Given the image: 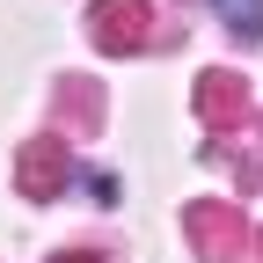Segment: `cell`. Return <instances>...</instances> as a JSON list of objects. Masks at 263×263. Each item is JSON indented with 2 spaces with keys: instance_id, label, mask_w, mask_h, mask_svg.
I'll return each instance as SVG.
<instances>
[{
  "instance_id": "obj_1",
  "label": "cell",
  "mask_w": 263,
  "mask_h": 263,
  "mask_svg": "<svg viewBox=\"0 0 263 263\" xmlns=\"http://www.w3.org/2000/svg\"><path fill=\"white\" fill-rule=\"evenodd\" d=\"M183 234H190V249L205 256V263H241V249L256 241L249 227H241V212L219 205V197H197V205L183 212Z\"/></svg>"
},
{
  "instance_id": "obj_2",
  "label": "cell",
  "mask_w": 263,
  "mask_h": 263,
  "mask_svg": "<svg viewBox=\"0 0 263 263\" xmlns=\"http://www.w3.org/2000/svg\"><path fill=\"white\" fill-rule=\"evenodd\" d=\"M88 22H95V51H139L146 37H154V15H146V0H95L88 8Z\"/></svg>"
},
{
  "instance_id": "obj_3",
  "label": "cell",
  "mask_w": 263,
  "mask_h": 263,
  "mask_svg": "<svg viewBox=\"0 0 263 263\" xmlns=\"http://www.w3.org/2000/svg\"><path fill=\"white\" fill-rule=\"evenodd\" d=\"M66 139H29L22 146V161H15V183H22V197H59L66 190Z\"/></svg>"
},
{
  "instance_id": "obj_4",
  "label": "cell",
  "mask_w": 263,
  "mask_h": 263,
  "mask_svg": "<svg viewBox=\"0 0 263 263\" xmlns=\"http://www.w3.org/2000/svg\"><path fill=\"white\" fill-rule=\"evenodd\" d=\"M197 117H205V124H241V117H249V88H241V73H227V66L197 73Z\"/></svg>"
},
{
  "instance_id": "obj_5",
  "label": "cell",
  "mask_w": 263,
  "mask_h": 263,
  "mask_svg": "<svg viewBox=\"0 0 263 263\" xmlns=\"http://www.w3.org/2000/svg\"><path fill=\"white\" fill-rule=\"evenodd\" d=\"M212 8L234 37H263V0H212Z\"/></svg>"
},
{
  "instance_id": "obj_6",
  "label": "cell",
  "mask_w": 263,
  "mask_h": 263,
  "mask_svg": "<svg viewBox=\"0 0 263 263\" xmlns=\"http://www.w3.org/2000/svg\"><path fill=\"white\" fill-rule=\"evenodd\" d=\"M51 263H103V256H88V249H73V256H51Z\"/></svg>"
},
{
  "instance_id": "obj_7",
  "label": "cell",
  "mask_w": 263,
  "mask_h": 263,
  "mask_svg": "<svg viewBox=\"0 0 263 263\" xmlns=\"http://www.w3.org/2000/svg\"><path fill=\"white\" fill-rule=\"evenodd\" d=\"M256 249H263V234H256Z\"/></svg>"
}]
</instances>
